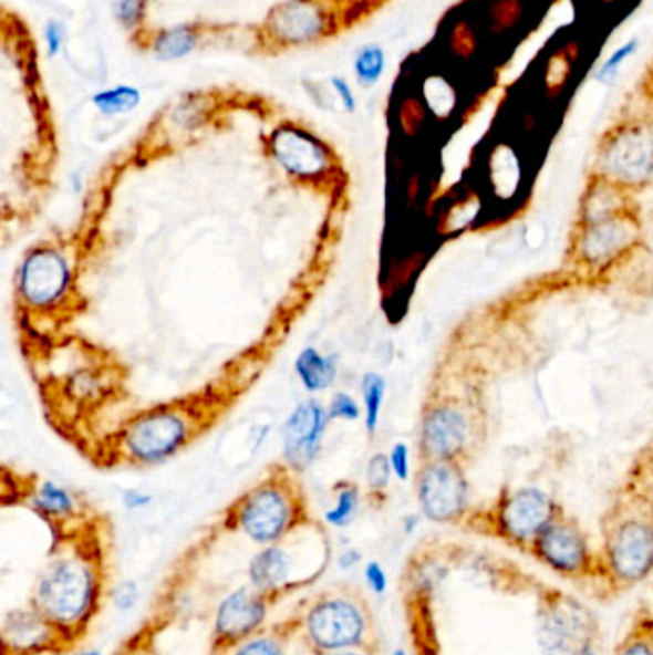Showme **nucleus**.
I'll use <instances>...</instances> for the list:
<instances>
[{
	"mask_svg": "<svg viewBox=\"0 0 653 655\" xmlns=\"http://www.w3.org/2000/svg\"><path fill=\"white\" fill-rule=\"evenodd\" d=\"M639 39H629L625 43L619 44L618 49L611 52L610 56L605 58L604 62L594 72V81H598V83H610L611 79H615L619 70L626 64V60L634 56L639 52Z\"/></svg>",
	"mask_w": 653,
	"mask_h": 655,
	"instance_id": "obj_29",
	"label": "nucleus"
},
{
	"mask_svg": "<svg viewBox=\"0 0 653 655\" xmlns=\"http://www.w3.org/2000/svg\"><path fill=\"white\" fill-rule=\"evenodd\" d=\"M391 470L398 481L411 479V449L406 443H395L390 455Z\"/></svg>",
	"mask_w": 653,
	"mask_h": 655,
	"instance_id": "obj_32",
	"label": "nucleus"
},
{
	"mask_svg": "<svg viewBox=\"0 0 653 655\" xmlns=\"http://www.w3.org/2000/svg\"><path fill=\"white\" fill-rule=\"evenodd\" d=\"M613 655H653V607L640 605L631 627Z\"/></svg>",
	"mask_w": 653,
	"mask_h": 655,
	"instance_id": "obj_23",
	"label": "nucleus"
},
{
	"mask_svg": "<svg viewBox=\"0 0 653 655\" xmlns=\"http://www.w3.org/2000/svg\"><path fill=\"white\" fill-rule=\"evenodd\" d=\"M296 641L311 655L340 649L380 654V633L369 599L353 584H334L303 600L288 615Z\"/></svg>",
	"mask_w": 653,
	"mask_h": 655,
	"instance_id": "obj_3",
	"label": "nucleus"
},
{
	"mask_svg": "<svg viewBox=\"0 0 653 655\" xmlns=\"http://www.w3.org/2000/svg\"><path fill=\"white\" fill-rule=\"evenodd\" d=\"M385 384L384 376H380L376 372H369L364 374L363 382H361V392H363L364 405V426L370 435L376 434L377 426H380V416H382V408H384L385 399Z\"/></svg>",
	"mask_w": 653,
	"mask_h": 655,
	"instance_id": "obj_25",
	"label": "nucleus"
},
{
	"mask_svg": "<svg viewBox=\"0 0 653 655\" xmlns=\"http://www.w3.org/2000/svg\"><path fill=\"white\" fill-rule=\"evenodd\" d=\"M115 655H156L154 654V648L149 646L148 642H143L141 636H136V641L127 642L125 646H122V649L117 652Z\"/></svg>",
	"mask_w": 653,
	"mask_h": 655,
	"instance_id": "obj_39",
	"label": "nucleus"
},
{
	"mask_svg": "<svg viewBox=\"0 0 653 655\" xmlns=\"http://www.w3.org/2000/svg\"><path fill=\"white\" fill-rule=\"evenodd\" d=\"M0 636L2 655H62L75 649L70 638L31 605L8 613Z\"/></svg>",
	"mask_w": 653,
	"mask_h": 655,
	"instance_id": "obj_16",
	"label": "nucleus"
},
{
	"mask_svg": "<svg viewBox=\"0 0 653 655\" xmlns=\"http://www.w3.org/2000/svg\"><path fill=\"white\" fill-rule=\"evenodd\" d=\"M196 46V35L190 28H173L165 29L154 41L152 51L156 54L157 60H178L185 58L194 51Z\"/></svg>",
	"mask_w": 653,
	"mask_h": 655,
	"instance_id": "obj_24",
	"label": "nucleus"
},
{
	"mask_svg": "<svg viewBox=\"0 0 653 655\" xmlns=\"http://www.w3.org/2000/svg\"><path fill=\"white\" fill-rule=\"evenodd\" d=\"M364 579H366V584L370 586V591L374 592L376 596H384L385 592H387V573H385L384 568H382V563L380 562H369L364 565Z\"/></svg>",
	"mask_w": 653,
	"mask_h": 655,
	"instance_id": "obj_35",
	"label": "nucleus"
},
{
	"mask_svg": "<svg viewBox=\"0 0 653 655\" xmlns=\"http://www.w3.org/2000/svg\"><path fill=\"white\" fill-rule=\"evenodd\" d=\"M274 602L251 584L240 586L222 599L214 620V641L217 648L232 649L246 638L261 631Z\"/></svg>",
	"mask_w": 653,
	"mask_h": 655,
	"instance_id": "obj_14",
	"label": "nucleus"
},
{
	"mask_svg": "<svg viewBox=\"0 0 653 655\" xmlns=\"http://www.w3.org/2000/svg\"><path fill=\"white\" fill-rule=\"evenodd\" d=\"M232 529L242 531L249 541L269 547L284 541L299 526L305 523L303 502L291 485L269 479L236 502L232 512Z\"/></svg>",
	"mask_w": 653,
	"mask_h": 655,
	"instance_id": "obj_7",
	"label": "nucleus"
},
{
	"mask_svg": "<svg viewBox=\"0 0 653 655\" xmlns=\"http://www.w3.org/2000/svg\"><path fill=\"white\" fill-rule=\"evenodd\" d=\"M330 420L332 418L328 408L317 401H307L296 406L282 429L284 460L291 470H307L317 460Z\"/></svg>",
	"mask_w": 653,
	"mask_h": 655,
	"instance_id": "obj_17",
	"label": "nucleus"
},
{
	"mask_svg": "<svg viewBox=\"0 0 653 655\" xmlns=\"http://www.w3.org/2000/svg\"><path fill=\"white\" fill-rule=\"evenodd\" d=\"M604 596H618L652 578L653 508L634 495L611 506L602 523Z\"/></svg>",
	"mask_w": 653,
	"mask_h": 655,
	"instance_id": "obj_4",
	"label": "nucleus"
},
{
	"mask_svg": "<svg viewBox=\"0 0 653 655\" xmlns=\"http://www.w3.org/2000/svg\"><path fill=\"white\" fill-rule=\"evenodd\" d=\"M270 150L277 164L291 177L313 180L324 177L332 165L326 146L305 128L293 125L278 127L272 133Z\"/></svg>",
	"mask_w": 653,
	"mask_h": 655,
	"instance_id": "obj_18",
	"label": "nucleus"
},
{
	"mask_svg": "<svg viewBox=\"0 0 653 655\" xmlns=\"http://www.w3.org/2000/svg\"><path fill=\"white\" fill-rule=\"evenodd\" d=\"M324 29L326 14L307 0L288 2L270 18V33L282 44L311 43L324 33Z\"/></svg>",
	"mask_w": 653,
	"mask_h": 655,
	"instance_id": "obj_19",
	"label": "nucleus"
},
{
	"mask_svg": "<svg viewBox=\"0 0 653 655\" xmlns=\"http://www.w3.org/2000/svg\"><path fill=\"white\" fill-rule=\"evenodd\" d=\"M77 655H100L99 652H86V654H77Z\"/></svg>",
	"mask_w": 653,
	"mask_h": 655,
	"instance_id": "obj_45",
	"label": "nucleus"
},
{
	"mask_svg": "<svg viewBox=\"0 0 653 655\" xmlns=\"http://www.w3.org/2000/svg\"><path fill=\"white\" fill-rule=\"evenodd\" d=\"M148 0H117V20L125 25V28L133 29L143 20L144 8H146Z\"/></svg>",
	"mask_w": 653,
	"mask_h": 655,
	"instance_id": "obj_33",
	"label": "nucleus"
},
{
	"mask_svg": "<svg viewBox=\"0 0 653 655\" xmlns=\"http://www.w3.org/2000/svg\"><path fill=\"white\" fill-rule=\"evenodd\" d=\"M391 655H411V652H406L405 648H397Z\"/></svg>",
	"mask_w": 653,
	"mask_h": 655,
	"instance_id": "obj_44",
	"label": "nucleus"
},
{
	"mask_svg": "<svg viewBox=\"0 0 653 655\" xmlns=\"http://www.w3.org/2000/svg\"><path fill=\"white\" fill-rule=\"evenodd\" d=\"M359 562H361V552L359 550L349 549L340 555L341 570H349Z\"/></svg>",
	"mask_w": 653,
	"mask_h": 655,
	"instance_id": "obj_40",
	"label": "nucleus"
},
{
	"mask_svg": "<svg viewBox=\"0 0 653 655\" xmlns=\"http://www.w3.org/2000/svg\"><path fill=\"white\" fill-rule=\"evenodd\" d=\"M284 542L263 547L248 565L249 584L267 594L274 604L319 579L311 571L303 570L298 550L288 549Z\"/></svg>",
	"mask_w": 653,
	"mask_h": 655,
	"instance_id": "obj_13",
	"label": "nucleus"
},
{
	"mask_svg": "<svg viewBox=\"0 0 653 655\" xmlns=\"http://www.w3.org/2000/svg\"><path fill=\"white\" fill-rule=\"evenodd\" d=\"M563 512V506L547 491L518 487L502 491L485 510H469L462 526L527 554L535 539Z\"/></svg>",
	"mask_w": 653,
	"mask_h": 655,
	"instance_id": "obj_5",
	"label": "nucleus"
},
{
	"mask_svg": "<svg viewBox=\"0 0 653 655\" xmlns=\"http://www.w3.org/2000/svg\"><path fill=\"white\" fill-rule=\"evenodd\" d=\"M419 510L434 523L462 526L469 513V481L460 460H426L416 471Z\"/></svg>",
	"mask_w": 653,
	"mask_h": 655,
	"instance_id": "obj_10",
	"label": "nucleus"
},
{
	"mask_svg": "<svg viewBox=\"0 0 653 655\" xmlns=\"http://www.w3.org/2000/svg\"><path fill=\"white\" fill-rule=\"evenodd\" d=\"M537 644L545 655H576L600 641V623L581 600L545 586L537 607Z\"/></svg>",
	"mask_w": 653,
	"mask_h": 655,
	"instance_id": "obj_9",
	"label": "nucleus"
},
{
	"mask_svg": "<svg viewBox=\"0 0 653 655\" xmlns=\"http://www.w3.org/2000/svg\"><path fill=\"white\" fill-rule=\"evenodd\" d=\"M106 578L104 554L96 542L62 537L35 578L29 605L77 648L99 615Z\"/></svg>",
	"mask_w": 653,
	"mask_h": 655,
	"instance_id": "obj_1",
	"label": "nucleus"
},
{
	"mask_svg": "<svg viewBox=\"0 0 653 655\" xmlns=\"http://www.w3.org/2000/svg\"><path fill=\"white\" fill-rule=\"evenodd\" d=\"M474 420L468 408L445 399L427 406L419 422V456L426 460H460L468 450Z\"/></svg>",
	"mask_w": 653,
	"mask_h": 655,
	"instance_id": "obj_12",
	"label": "nucleus"
},
{
	"mask_svg": "<svg viewBox=\"0 0 653 655\" xmlns=\"http://www.w3.org/2000/svg\"><path fill=\"white\" fill-rule=\"evenodd\" d=\"M576 655H600V652H598V642H592V644L582 646Z\"/></svg>",
	"mask_w": 653,
	"mask_h": 655,
	"instance_id": "obj_42",
	"label": "nucleus"
},
{
	"mask_svg": "<svg viewBox=\"0 0 653 655\" xmlns=\"http://www.w3.org/2000/svg\"><path fill=\"white\" fill-rule=\"evenodd\" d=\"M152 500H154L152 495L136 491V489H128V491H125L122 495L123 506H125L127 510H141V508H146V506L152 505Z\"/></svg>",
	"mask_w": 653,
	"mask_h": 655,
	"instance_id": "obj_37",
	"label": "nucleus"
},
{
	"mask_svg": "<svg viewBox=\"0 0 653 655\" xmlns=\"http://www.w3.org/2000/svg\"><path fill=\"white\" fill-rule=\"evenodd\" d=\"M335 491H338L335 505L324 513V521L332 528H348L355 521L356 513H359L361 495H359L355 485L351 484H341L340 489L335 487Z\"/></svg>",
	"mask_w": 653,
	"mask_h": 655,
	"instance_id": "obj_26",
	"label": "nucleus"
},
{
	"mask_svg": "<svg viewBox=\"0 0 653 655\" xmlns=\"http://www.w3.org/2000/svg\"><path fill=\"white\" fill-rule=\"evenodd\" d=\"M328 413L332 420L355 422L361 418V406L349 393L338 392L330 401Z\"/></svg>",
	"mask_w": 653,
	"mask_h": 655,
	"instance_id": "obj_31",
	"label": "nucleus"
},
{
	"mask_svg": "<svg viewBox=\"0 0 653 655\" xmlns=\"http://www.w3.org/2000/svg\"><path fill=\"white\" fill-rule=\"evenodd\" d=\"M72 280V269L64 253L52 248L33 250L18 272V292L29 306L44 309L64 298Z\"/></svg>",
	"mask_w": 653,
	"mask_h": 655,
	"instance_id": "obj_15",
	"label": "nucleus"
},
{
	"mask_svg": "<svg viewBox=\"0 0 653 655\" xmlns=\"http://www.w3.org/2000/svg\"><path fill=\"white\" fill-rule=\"evenodd\" d=\"M44 41H46L49 56H56L58 52L62 51V43H64V28L58 22L46 23V28H44Z\"/></svg>",
	"mask_w": 653,
	"mask_h": 655,
	"instance_id": "obj_36",
	"label": "nucleus"
},
{
	"mask_svg": "<svg viewBox=\"0 0 653 655\" xmlns=\"http://www.w3.org/2000/svg\"><path fill=\"white\" fill-rule=\"evenodd\" d=\"M33 508L37 512L43 513L49 521H70L77 518L79 502L75 495L54 484V481H43L37 487L33 495Z\"/></svg>",
	"mask_w": 653,
	"mask_h": 655,
	"instance_id": "obj_21",
	"label": "nucleus"
},
{
	"mask_svg": "<svg viewBox=\"0 0 653 655\" xmlns=\"http://www.w3.org/2000/svg\"><path fill=\"white\" fill-rule=\"evenodd\" d=\"M293 627L290 620L278 621L270 627H263L232 648V655H286V649L293 641Z\"/></svg>",
	"mask_w": 653,
	"mask_h": 655,
	"instance_id": "obj_22",
	"label": "nucleus"
},
{
	"mask_svg": "<svg viewBox=\"0 0 653 655\" xmlns=\"http://www.w3.org/2000/svg\"><path fill=\"white\" fill-rule=\"evenodd\" d=\"M296 372L307 392H324L338 378V358L322 355L314 347H305L296 358Z\"/></svg>",
	"mask_w": 653,
	"mask_h": 655,
	"instance_id": "obj_20",
	"label": "nucleus"
},
{
	"mask_svg": "<svg viewBox=\"0 0 653 655\" xmlns=\"http://www.w3.org/2000/svg\"><path fill=\"white\" fill-rule=\"evenodd\" d=\"M594 175L629 193L653 185V119L619 123L598 144Z\"/></svg>",
	"mask_w": 653,
	"mask_h": 655,
	"instance_id": "obj_8",
	"label": "nucleus"
},
{
	"mask_svg": "<svg viewBox=\"0 0 653 655\" xmlns=\"http://www.w3.org/2000/svg\"><path fill=\"white\" fill-rule=\"evenodd\" d=\"M385 72V52L377 44H369L355 58V75L361 86H374Z\"/></svg>",
	"mask_w": 653,
	"mask_h": 655,
	"instance_id": "obj_28",
	"label": "nucleus"
},
{
	"mask_svg": "<svg viewBox=\"0 0 653 655\" xmlns=\"http://www.w3.org/2000/svg\"><path fill=\"white\" fill-rule=\"evenodd\" d=\"M94 106L104 115H120L133 112L141 104V93L135 86L120 85L94 94Z\"/></svg>",
	"mask_w": 653,
	"mask_h": 655,
	"instance_id": "obj_27",
	"label": "nucleus"
},
{
	"mask_svg": "<svg viewBox=\"0 0 653 655\" xmlns=\"http://www.w3.org/2000/svg\"><path fill=\"white\" fill-rule=\"evenodd\" d=\"M652 578H653V573H652Z\"/></svg>",
	"mask_w": 653,
	"mask_h": 655,
	"instance_id": "obj_46",
	"label": "nucleus"
},
{
	"mask_svg": "<svg viewBox=\"0 0 653 655\" xmlns=\"http://www.w3.org/2000/svg\"><path fill=\"white\" fill-rule=\"evenodd\" d=\"M393 476L391 470L390 456L374 455L366 466V484L374 497H382L385 489L390 487V479Z\"/></svg>",
	"mask_w": 653,
	"mask_h": 655,
	"instance_id": "obj_30",
	"label": "nucleus"
},
{
	"mask_svg": "<svg viewBox=\"0 0 653 655\" xmlns=\"http://www.w3.org/2000/svg\"><path fill=\"white\" fill-rule=\"evenodd\" d=\"M138 584L135 581H123L114 592V605L120 612L127 613L135 607L138 602Z\"/></svg>",
	"mask_w": 653,
	"mask_h": 655,
	"instance_id": "obj_34",
	"label": "nucleus"
},
{
	"mask_svg": "<svg viewBox=\"0 0 653 655\" xmlns=\"http://www.w3.org/2000/svg\"><path fill=\"white\" fill-rule=\"evenodd\" d=\"M527 554L571 583L592 584V592L604 596L605 570L600 552L592 550L589 534L581 523L561 513L535 539Z\"/></svg>",
	"mask_w": 653,
	"mask_h": 655,
	"instance_id": "obj_6",
	"label": "nucleus"
},
{
	"mask_svg": "<svg viewBox=\"0 0 653 655\" xmlns=\"http://www.w3.org/2000/svg\"><path fill=\"white\" fill-rule=\"evenodd\" d=\"M642 238V217L634 193L590 175L582 193L568 257L581 271L598 274L629 256Z\"/></svg>",
	"mask_w": 653,
	"mask_h": 655,
	"instance_id": "obj_2",
	"label": "nucleus"
},
{
	"mask_svg": "<svg viewBox=\"0 0 653 655\" xmlns=\"http://www.w3.org/2000/svg\"><path fill=\"white\" fill-rule=\"evenodd\" d=\"M418 516H408V518H405V533H414V531H416V528H418Z\"/></svg>",
	"mask_w": 653,
	"mask_h": 655,
	"instance_id": "obj_41",
	"label": "nucleus"
},
{
	"mask_svg": "<svg viewBox=\"0 0 653 655\" xmlns=\"http://www.w3.org/2000/svg\"><path fill=\"white\" fill-rule=\"evenodd\" d=\"M332 86H334L335 93L340 96L343 107H345L348 112H353L356 107L355 94L351 91L348 81H345V79L334 77L332 79Z\"/></svg>",
	"mask_w": 653,
	"mask_h": 655,
	"instance_id": "obj_38",
	"label": "nucleus"
},
{
	"mask_svg": "<svg viewBox=\"0 0 653 655\" xmlns=\"http://www.w3.org/2000/svg\"><path fill=\"white\" fill-rule=\"evenodd\" d=\"M328 655H377L372 654L369 649H340V652H334V654Z\"/></svg>",
	"mask_w": 653,
	"mask_h": 655,
	"instance_id": "obj_43",
	"label": "nucleus"
},
{
	"mask_svg": "<svg viewBox=\"0 0 653 655\" xmlns=\"http://www.w3.org/2000/svg\"><path fill=\"white\" fill-rule=\"evenodd\" d=\"M190 437V424L183 414L162 406L131 422L123 443L131 460L138 464H159L185 447Z\"/></svg>",
	"mask_w": 653,
	"mask_h": 655,
	"instance_id": "obj_11",
	"label": "nucleus"
}]
</instances>
